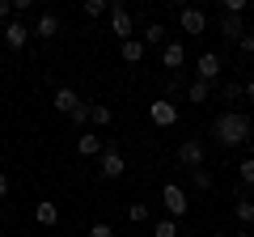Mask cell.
<instances>
[{
  "label": "cell",
  "mask_w": 254,
  "mask_h": 237,
  "mask_svg": "<svg viewBox=\"0 0 254 237\" xmlns=\"http://www.w3.org/2000/svg\"><path fill=\"white\" fill-rule=\"evenodd\" d=\"M81 13H85V17H102V13H110V4H106V0H85Z\"/></svg>",
  "instance_id": "obj_25"
},
{
  "label": "cell",
  "mask_w": 254,
  "mask_h": 237,
  "mask_svg": "<svg viewBox=\"0 0 254 237\" xmlns=\"http://www.w3.org/2000/svg\"><path fill=\"white\" fill-rule=\"evenodd\" d=\"M178 26H182V34H203L208 30V13L187 4V9H178Z\"/></svg>",
  "instance_id": "obj_8"
},
{
  "label": "cell",
  "mask_w": 254,
  "mask_h": 237,
  "mask_svg": "<svg viewBox=\"0 0 254 237\" xmlns=\"http://www.w3.org/2000/svg\"><path fill=\"white\" fill-rule=\"evenodd\" d=\"M220 72H225V59H220L216 51H203L199 59H195V81H208V85H212Z\"/></svg>",
  "instance_id": "obj_6"
},
{
  "label": "cell",
  "mask_w": 254,
  "mask_h": 237,
  "mask_svg": "<svg viewBox=\"0 0 254 237\" xmlns=\"http://www.w3.org/2000/svg\"><path fill=\"white\" fill-rule=\"evenodd\" d=\"M208 93H212L208 81H190V85H187V98H190V102H208Z\"/></svg>",
  "instance_id": "obj_22"
},
{
  "label": "cell",
  "mask_w": 254,
  "mask_h": 237,
  "mask_svg": "<svg viewBox=\"0 0 254 237\" xmlns=\"http://www.w3.org/2000/svg\"><path fill=\"white\" fill-rule=\"evenodd\" d=\"M190 182H195V191H212V170H190Z\"/></svg>",
  "instance_id": "obj_23"
},
{
  "label": "cell",
  "mask_w": 254,
  "mask_h": 237,
  "mask_svg": "<svg viewBox=\"0 0 254 237\" xmlns=\"http://www.w3.org/2000/svg\"><path fill=\"white\" fill-rule=\"evenodd\" d=\"M237 237H250V233H246V229H242V233H237Z\"/></svg>",
  "instance_id": "obj_35"
},
{
  "label": "cell",
  "mask_w": 254,
  "mask_h": 237,
  "mask_svg": "<svg viewBox=\"0 0 254 237\" xmlns=\"http://www.w3.org/2000/svg\"><path fill=\"white\" fill-rule=\"evenodd\" d=\"M0 21H4V26L13 21V0H0Z\"/></svg>",
  "instance_id": "obj_31"
},
{
  "label": "cell",
  "mask_w": 254,
  "mask_h": 237,
  "mask_svg": "<svg viewBox=\"0 0 254 237\" xmlns=\"http://www.w3.org/2000/svg\"><path fill=\"white\" fill-rule=\"evenodd\" d=\"M161 68L178 76L182 68H187V47H182V43H165L161 47Z\"/></svg>",
  "instance_id": "obj_10"
},
{
  "label": "cell",
  "mask_w": 254,
  "mask_h": 237,
  "mask_svg": "<svg viewBox=\"0 0 254 237\" xmlns=\"http://www.w3.org/2000/svg\"><path fill=\"white\" fill-rule=\"evenodd\" d=\"M89 123H93V127H110V123H115V110H110V106H102V102H93Z\"/></svg>",
  "instance_id": "obj_19"
},
{
  "label": "cell",
  "mask_w": 254,
  "mask_h": 237,
  "mask_svg": "<svg viewBox=\"0 0 254 237\" xmlns=\"http://www.w3.org/2000/svg\"><path fill=\"white\" fill-rule=\"evenodd\" d=\"M246 98L254 102V76H250V81H246Z\"/></svg>",
  "instance_id": "obj_33"
},
{
  "label": "cell",
  "mask_w": 254,
  "mask_h": 237,
  "mask_svg": "<svg viewBox=\"0 0 254 237\" xmlns=\"http://www.w3.org/2000/svg\"><path fill=\"white\" fill-rule=\"evenodd\" d=\"M9 186H13V182H9V174L0 170V199H4V195H9Z\"/></svg>",
  "instance_id": "obj_32"
},
{
  "label": "cell",
  "mask_w": 254,
  "mask_h": 237,
  "mask_svg": "<svg viewBox=\"0 0 254 237\" xmlns=\"http://www.w3.org/2000/svg\"><path fill=\"white\" fill-rule=\"evenodd\" d=\"M0 225H4V208H0Z\"/></svg>",
  "instance_id": "obj_34"
},
{
  "label": "cell",
  "mask_w": 254,
  "mask_h": 237,
  "mask_svg": "<svg viewBox=\"0 0 254 237\" xmlns=\"http://www.w3.org/2000/svg\"><path fill=\"white\" fill-rule=\"evenodd\" d=\"M127 220H131V225H144L148 220V203H127Z\"/></svg>",
  "instance_id": "obj_26"
},
{
  "label": "cell",
  "mask_w": 254,
  "mask_h": 237,
  "mask_svg": "<svg viewBox=\"0 0 254 237\" xmlns=\"http://www.w3.org/2000/svg\"><path fill=\"white\" fill-rule=\"evenodd\" d=\"M110 34L119 38V43H127V38H136V21H131V13L119 4V0H110Z\"/></svg>",
  "instance_id": "obj_4"
},
{
  "label": "cell",
  "mask_w": 254,
  "mask_h": 237,
  "mask_svg": "<svg viewBox=\"0 0 254 237\" xmlns=\"http://www.w3.org/2000/svg\"><path fill=\"white\" fill-rule=\"evenodd\" d=\"M51 102H55V110H60V115L68 118V115H72V110L81 106L85 98H81V93H76V89H68V85H60V89H55V98H51Z\"/></svg>",
  "instance_id": "obj_11"
},
{
  "label": "cell",
  "mask_w": 254,
  "mask_h": 237,
  "mask_svg": "<svg viewBox=\"0 0 254 237\" xmlns=\"http://www.w3.org/2000/svg\"><path fill=\"white\" fill-rule=\"evenodd\" d=\"M102 148H106V140H102V136H93V131L76 136V153H81V157H102Z\"/></svg>",
  "instance_id": "obj_16"
},
{
  "label": "cell",
  "mask_w": 254,
  "mask_h": 237,
  "mask_svg": "<svg viewBox=\"0 0 254 237\" xmlns=\"http://www.w3.org/2000/svg\"><path fill=\"white\" fill-rule=\"evenodd\" d=\"M98 174H102V178H123V174H127V157H123V148H119L115 140L102 148V157H98Z\"/></svg>",
  "instance_id": "obj_2"
},
{
  "label": "cell",
  "mask_w": 254,
  "mask_h": 237,
  "mask_svg": "<svg viewBox=\"0 0 254 237\" xmlns=\"http://www.w3.org/2000/svg\"><path fill=\"white\" fill-rule=\"evenodd\" d=\"M136 38H140V43H144V47H157V51H161V47L170 43V38H165V26H161V21H148V26L140 30Z\"/></svg>",
  "instance_id": "obj_12"
},
{
  "label": "cell",
  "mask_w": 254,
  "mask_h": 237,
  "mask_svg": "<svg viewBox=\"0 0 254 237\" xmlns=\"http://www.w3.org/2000/svg\"><path fill=\"white\" fill-rule=\"evenodd\" d=\"M153 237H178V220H174V216H161V220L153 225Z\"/></svg>",
  "instance_id": "obj_20"
},
{
  "label": "cell",
  "mask_w": 254,
  "mask_h": 237,
  "mask_svg": "<svg viewBox=\"0 0 254 237\" xmlns=\"http://www.w3.org/2000/svg\"><path fill=\"white\" fill-rule=\"evenodd\" d=\"M89 237H115V229H110V225H106V220H98V225H93V229H89Z\"/></svg>",
  "instance_id": "obj_29"
},
{
  "label": "cell",
  "mask_w": 254,
  "mask_h": 237,
  "mask_svg": "<svg viewBox=\"0 0 254 237\" xmlns=\"http://www.w3.org/2000/svg\"><path fill=\"white\" fill-rule=\"evenodd\" d=\"M34 34H38V38H55V34H60V13H51V9H47V13H38Z\"/></svg>",
  "instance_id": "obj_13"
},
{
  "label": "cell",
  "mask_w": 254,
  "mask_h": 237,
  "mask_svg": "<svg viewBox=\"0 0 254 237\" xmlns=\"http://www.w3.org/2000/svg\"><path fill=\"white\" fill-rule=\"evenodd\" d=\"M148 118H153L157 127H174L178 123V106L170 98H157V102H148Z\"/></svg>",
  "instance_id": "obj_7"
},
{
  "label": "cell",
  "mask_w": 254,
  "mask_h": 237,
  "mask_svg": "<svg viewBox=\"0 0 254 237\" xmlns=\"http://www.w3.org/2000/svg\"><path fill=\"white\" fill-rule=\"evenodd\" d=\"M237 178H242V186H254V153L237 165Z\"/></svg>",
  "instance_id": "obj_24"
},
{
  "label": "cell",
  "mask_w": 254,
  "mask_h": 237,
  "mask_svg": "<svg viewBox=\"0 0 254 237\" xmlns=\"http://www.w3.org/2000/svg\"><path fill=\"white\" fill-rule=\"evenodd\" d=\"M212 136H216L220 148H242L246 140H250V118H246L242 110H225V115H216V123H212Z\"/></svg>",
  "instance_id": "obj_1"
},
{
  "label": "cell",
  "mask_w": 254,
  "mask_h": 237,
  "mask_svg": "<svg viewBox=\"0 0 254 237\" xmlns=\"http://www.w3.org/2000/svg\"><path fill=\"white\" fill-rule=\"evenodd\" d=\"M161 208H165V216L178 220V216H187V212H190V199H187V191H182L178 182H165L161 186Z\"/></svg>",
  "instance_id": "obj_3"
},
{
  "label": "cell",
  "mask_w": 254,
  "mask_h": 237,
  "mask_svg": "<svg viewBox=\"0 0 254 237\" xmlns=\"http://www.w3.org/2000/svg\"><path fill=\"white\" fill-rule=\"evenodd\" d=\"M220 34L237 43V38L246 34V21H242V13H220Z\"/></svg>",
  "instance_id": "obj_14"
},
{
  "label": "cell",
  "mask_w": 254,
  "mask_h": 237,
  "mask_svg": "<svg viewBox=\"0 0 254 237\" xmlns=\"http://www.w3.org/2000/svg\"><path fill=\"white\" fill-rule=\"evenodd\" d=\"M203 157H208L203 140H195V136H190V140H182V144H178V165H182V170H199V165H203Z\"/></svg>",
  "instance_id": "obj_5"
},
{
  "label": "cell",
  "mask_w": 254,
  "mask_h": 237,
  "mask_svg": "<svg viewBox=\"0 0 254 237\" xmlns=\"http://www.w3.org/2000/svg\"><path fill=\"white\" fill-rule=\"evenodd\" d=\"M220 13H246V0H225V4H220Z\"/></svg>",
  "instance_id": "obj_30"
},
{
  "label": "cell",
  "mask_w": 254,
  "mask_h": 237,
  "mask_svg": "<svg viewBox=\"0 0 254 237\" xmlns=\"http://www.w3.org/2000/svg\"><path fill=\"white\" fill-rule=\"evenodd\" d=\"M30 34H34V30H30L26 21H17V17H13L9 26H4V47H9V51H26Z\"/></svg>",
  "instance_id": "obj_9"
},
{
  "label": "cell",
  "mask_w": 254,
  "mask_h": 237,
  "mask_svg": "<svg viewBox=\"0 0 254 237\" xmlns=\"http://www.w3.org/2000/svg\"><path fill=\"white\" fill-rule=\"evenodd\" d=\"M34 220L43 229H51V225H60V203H51V199H43V203H34Z\"/></svg>",
  "instance_id": "obj_15"
},
{
  "label": "cell",
  "mask_w": 254,
  "mask_h": 237,
  "mask_svg": "<svg viewBox=\"0 0 254 237\" xmlns=\"http://www.w3.org/2000/svg\"><path fill=\"white\" fill-rule=\"evenodd\" d=\"M89 115H93V102H81V106L68 115V123H72V127H85V123H89Z\"/></svg>",
  "instance_id": "obj_21"
},
{
  "label": "cell",
  "mask_w": 254,
  "mask_h": 237,
  "mask_svg": "<svg viewBox=\"0 0 254 237\" xmlns=\"http://www.w3.org/2000/svg\"><path fill=\"white\" fill-rule=\"evenodd\" d=\"M242 93H246V85H242V81H225V102L242 98Z\"/></svg>",
  "instance_id": "obj_28"
},
{
  "label": "cell",
  "mask_w": 254,
  "mask_h": 237,
  "mask_svg": "<svg viewBox=\"0 0 254 237\" xmlns=\"http://www.w3.org/2000/svg\"><path fill=\"white\" fill-rule=\"evenodd\" d=\"M144 51H148V47L140 43V38H127V43H119V55H123V64H140V59H144Z\"/></svg>",
  "instance_id": "obj_17"
},
{
  "label": "cell",
  "mask_w": 254,
  "mask_h": 237,
  "mask_svg": "<svg viewBox=\"0 0 254 237\" xmlns=\"http://www.w3.org/2000/svg\"><path fill=\"white\" fill-rule=\"evenodd\" d=\"M233 216L242 220V225H254V199H246V186L237 191V203H233Z\"/></svg>",
  "instance_id": "obj_18"
},
{
  "label": "cell",
  "mask_w": 254,
  "mask_h": 237,
  "mask_svg": "<svg viewBox=\"0 0 254 237\" xmlns=\"http://www.w3.org/2000/svg\"><path fill=\"white\" fill-rule=\"evenodd\" d=\"M237 51H242V55H254V30H246V34L237 38Z\"/></svg>",
  "instance_id": "obj_27"
}]
</instances>
